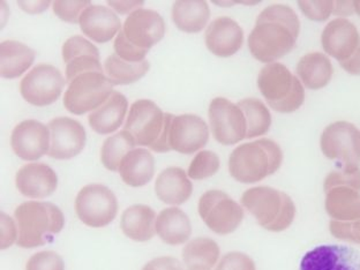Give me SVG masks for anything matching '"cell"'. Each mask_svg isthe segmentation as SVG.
I'll list each match as a JSON object with an SVG mask.
<instances>
[{
  "mask_svg": "<svg viewBox=\"0 0 360 270\" xmlns=\"http://www.w3.org/2000/svg\"><path fill=\"white\" fill-rule=\"evenodd\" d=\"M300 32V19L291 7L270 5L257 16L248 49L257 60L271 64L292 51Z\"/></svg>",
  "mask_w": 360,
  "mask_h": 270,
  "instance_id": "cell-1",
  "label": "cell"
},
{
  "mask_svg": "<svg viewBox=\"0 0 360 270\" xmlns=\"http://www.w3.org/2000/svg\"><path fill=\"white\" fill-rule=\"evenodd\" d=\"M165 35L163 18L156 11L139 8L127 16L113 48L124 60L140 63L146 60L151 46L161 42Z\"/></svg>",
  "mask_w": 360,
  "mask_h": 270,
  "instance_id": "cell-2",
  "label": "cell"
},
{
  "mask_svg": "<svg viewBox=\"0 0 360 270\" xmlns=\"http://www.w3.org/2000/svg\"><path fill=\"white\" fill-rule=\"evenodd\" d=\"M283 162L280 145L270 139L248 142L232 151L229 158V172L243 184L259 183L276 174Z\"/></svg>",
  "mask_w": 360,
  "mask_h": 270,
  "instance_id": "cell-3",
  "label": "cell"
},
{
  "mask_svg": "<svg viewBox=\"0 0 360 270\" xmlns=\"http://www.w3.org/2000/svg\"><path fill=\"white\" fill-rule=\"evenodd\" d=\"M18 224V241L21 248H35L50 244L64 229V214L51 202L28 201L14 212Z\"/></svg>",
  "mask_w": 360,
  "mask_h": 270,
  "instance_id": "cell-4",
  "label": "cell"
},
{
  "mask_svg": "<svg viewBox=\"0 0 360 270\" xmlns=\"http://www.w3.org/2000/svg\"><path fill=\"white\" fill-rule=\"evenodd\" d=\"M174 115L165 113L153 101L139 100L131 106L124 129L134 138L135 143L156 153L170 151L171 122Z\"/></svg>",
  "mask_w": 360,
  "mask_h": 270,
  "instance_id": "cell-5",
  "label": "cell"
},
{
  "mask_svg": "<svg viewBox=\"0 0 360 270\" xmlns=\"http://www.w3.org/2000/svg\"><path fill=\"white\" fill-rule=\"evenodd\" d=\"M241 206L268 231L289 229L296 217V205L288 194L273 187H252L241 195Z\"/></svg>",
  "mask_w": 360,
  "mask_h": 270,
  "instance_id": "cell-6",
  "label": "cell"
},
{
  "mask_svg": "<svg viewBox=\"0 0 360 270\" xmlns=\"http://www.w3.org/2000/svg\"><path fill=\"white\" fill-rule=\"evenodd\" d=\"M257 87L268 105L277 112L291 113L305 101L304 86L285 65L267 64L257 77Z\"/></svg>",
  "mask_w": 360,
  "mask_h": 270,
  "instance_id": "cell-7",
  "label": "cell"
},
{
  "mask_svg": "<svg viewBox=\"0 0 360 270\" xmlns=\"http://www.w3.org/2000/svg\"><path fill=\"white\" fill-rule=\"evenodd\" d=\"M115 84L101 72H88L75 77L65 91L64 106L68 111L81 116L93 112L105 103L113 93Z\"/></svg>",
  "mask_w": 360,
  "mask_h": 270,
  "instance_id": "cell-8",
  "label": "cell"
},
{
  "mask_svg": "<svg viewBox=\"0 0 360 270\" xmlns=\"http://www.w3.org/2000/svg\"><path fill=\"white\" fill-rule=\"evenodd\" d=\"M200 217L217 235H230L244 219V210L228 194L219 190L207 191L199 200Z\"/></svg>",
  "mask_w": 360,
  "mask_h": 270,
  "instance_id": "cell-9",
  "label": "cell"
},
{
  "mask_svg": "<svg viewBox=\"0 0 360 270\" xmlns=\"http://www.w3.org/2000/svg\"><path fill=\"white\" fill-rule=\"evenodd\" d=\"M75 212L81 222L87 226L104 228L116 219L118 201L108 187L101 184H90L77 194Z\"/></svg>",
  "mask_w": 360,
  "mask_h": 270,
  "instance_id": "cell-10",
  "label": "cell"
},
{
  "mask_svg": "<svg viewBox=\"0 0 360 270\" xmlns=\"http://www.w3.org/2000/svg\"><path fill=\"white\" fill-rule=\"evenodd\" d=\"M320 147L322 154L340 167H359L360 131L354 124L336 122L327 126L320 138Z\"/></svg>",
  "mask_w": 360,
  "mask_h": 270,
  "instance_id": "cell-11",
  "label": "cell"
},
{
  "mask_svg": "<svg viewBox=\"0 0 360 270\" xmlns=\"http://www.w3.org/2000/svg\"><path fill=\"white\" fill-rule=\"evenodd\" d=\"M64 86V77L58 68L39 64L21 80L20 93L32 105L48 106L58 100Z\"/></svg>",
  "mask_w": 360,
  "mask_h": 270,
  "instance_id": "cell-12",
  "label": "cell"
},
{
  "mask_svg": "<svg viewBox=\"0 0 360 270\" xmlns=\"http://www.w3.org/2000/svg\"><path fill=\"white\" fill-rule=\"evenodd\" d=\"M208 116L212 135L221 145H236L246 139L248 124L238 104L216 97L210 102Z\"/></svg>",
  "mask_w": 360,
  "mask_h": 270,
  "instance_id": "cell-13",
  "label": "cell"
},
{
  "mask_svg": "<svg viewBox=\"0 0 360 270\" xmlns=\"http://www.w3.org/2000/svg\"><path fill=\"white\" fill-rule=\"evenodd\" d=\"M50 149L48 156L56 160H71L86 147L87 134L84 126L68 117H58L49 122Z\"/></svg>",
  "mask_w": 360,
  "mask_h": 270,
  "instance_id": "cell-14",
  "label": "cell"
},
{
  "mask_svg": "<svg viewBox=\"0 0 360 270\" xmlns=\"http://www.w3.org/2000/svg\"><path fill=\"white\" fill-rule=\"evenodd\" d=\"M210 140V129L206 122L195 115L174 116L171 122V150L180 154L191 155L206 147Z\"/></svg>",
  "mask_w": 360,
  "mask_h": 270,
  "instance_id": "cell-15",
  "label": "cell"
},
{
  "mask_svg": "<svg viewBox=\"0 0 360 270\" xmlns=\"http://www.w3.org/2000/svg\"><path fill=\"white\" fill-rule=\"evenodd\" d=\"M50 129L37 120L20 122L11 135V147L23 161H37L50 149Z\"/></svg>",
  "mask_w": 360,
  "mask_h": 270,
  "instance_id": "cell-16",
  "label": "cell"
},
{
  "mask_svg": "<svg viewBox=\"0 0 360 270\" xmlns=\"http://www.w3.org/2000/svg\"><path fill=\"white\" fill-rule=\"evenodd\" d=\"M63 59L66 65L68 84L79 75L88 72L104 73L98 49L82 36H73L63 45Z\"/></svg>",
  "mask_w": 360,
  "mask_h": 270,
  "instance_id": "cell-17",
  "label": "cell"
},
{
  "mask_svg": "<svg viewBox=\"0 0 360 270\" xmlns=\"http://www.w3.org/2000/svg\"><path fill=\"white\" fill-rule=\"evenodd\" d=\"M357 252L345 245H321L307 252L300 270H359Z\"/></svg>",
  "mask_w": 360,
  "mask_h": 270,
  "instance_id": "cell-18",
  "label": "cell"
},
{
  "mask_svg": "<svg viewBox=\"0 0 360 270\" xmlns=\"http://www.w3.org/2000/svg\"><path fill=\"white\" fill-rule=\"evenodd\" d=\"M321 44L327 55L341 63L354 55L359 48L357 27L343 18L333 20L322 32Z\"/></svg>",
  "mask_w": 360,
  "mask_h": 270,
  "instance_id": "cell-19",
  "label": "cell"
},
{
  "mask_svg": "<svg viewBox=\"0 0 360 270\" xmlns=\"http://www.w3.org/2000/svg\"><path fill=\"white\" fill-rule=\"evenodd\" d=\"M206 45L212 55L229 58L240 50L244 32L235 20L221 16L214 20L206 30Z\"/></svg>",
  "mask_w": 360,
  "mask_h": 270,
  "instance_id": "cell-20",
  "label": "cell"
},
{
  "mask_svg": "<svg viewBox=\"0 0 360 270\" xmlns=\"http://www.w3.org/2000/svg\"><path fill=\"white\" fill-rule=\"evenodd\" d=\"M20 193L32 199H43L55 193L58 176L44 163H32L21 167L15 178Z\"/></svg>",
  "mask_w": 360,
  "mask_h": 270,
  "instance_id": "cell-21",
  "label": "cell"
},
{
  "mask_svg": "<svg viewBox=\"0 0 360 270\" xmlns=\"http://www.w3.org/2000/svg\"><path fill=\"white\" fill-rule=\"evenodd\" d=\"M81 30L94 42L106 43L122 30L120 18L111 8L90 5L79 19Z\"/></svg>",
  "mask_w": 360,
  "mask_h": 270,
  "instance_id": "cell-22",
  "label": "cell"
},
{
  "mask_svg": "<svg viewBox=\"0 0 360 270\" xmlns=\"http://www.w3.org/2000/svg\"><path fill=\"white\" fill-rule=\"evenodd\" d=\"M155 193L162 202L180 206L193 193V185L186 172L180 167H171L158 174L155 183Z\"/></svg>",
  "mask_w": 360,
  "mask_h": 270,
  "instance_id": "cell-23",
  "label": "cell"
},
{
  "mask_svg": "<svg viewBox=\"0 0 360 270\" xmlns=\"http://www.w3.org/2000/svg\"><path fill=\"white\" fill-rule=\"evenodd\" d=\"M127 109V98L120 91H113L105 103L90 112L88 117L90 127L97 134L105 135L116 132L125 120Z\"/></svg>",
  "mask_w": 360,
  "mask_h": 270,
  "instance_id": "cell-24",
  "label": "cell"
},
{
  "mask_svg": "<svg viewBox=\"0 0 360 270\" xmlns=\"http://www.w3.org/2000/svg\"><path fill=\"white\" fill-rule=\"evenodd\" d=\"M326 212L331 221L350 222L360 219V190L351 186H335L325 191Z\"/></svg>",
  "mask_w": 360,
  "mask_h": 270,
  "instance_id": "cell-25",
  "label": "cell"
},
{
  "mask_svg": "<svg viewBox=\"0 0 360 270\" xmlns=\"http://www.w3.org/2000/svg\"><path fill=\"white\" fill-rule=\"evenodd\" d=\"M156 233L165 244H185L192 235V225L188 216L177 207L165 208L156 219Z\"/></svg>",
  "mask_w": 360,
  "mask_h": 270,
  "instance_id": "cell-26",
  "label": "cell"
},
{
  "mask_svg": "<svg viewBox=\"0 0 360 270\" xmlns=\"http://www.w3.org/2000/svg\"><path fill=\"white\" fill-rule=\"evenodd\" d=\"M120 228L132 240H150L156 233V212L145 205L131 206L122 212Z\"/></svg>",
  "mask_w": 360,
  "mask_h": 270,
  "instance_id": "cell-27",
  "label": "cell"
},
{
  "mask_svg": "<svg viewBox=\"0 0 360 270\" xmlns=\"http://www.w3.org/2000/svg\"><path fill=\"white\" fill-rule=\"evenodd\" d=\"M118 172L126 185L145 186L154 177V158L147 149H133L122 160Z\"/></svg>",
  "mask_w": 360,
  "mask_h": 270,
  "instance_id": "cell-28",
  "label": "cell"
},
{
  "mask_svg": "<svg viewBox=\"0 0 360 270\" xmlns=\"http://www.w3.org/2000/svg\"><path fill=\"white\" fill-rule=\"evenodd\" d=\"M334 68L330 59L321 52L307 53L297 65V75L304 87L311 90L321 89L330 82Z\"/></svg>",
  "mask_w": 360,
  "mask_h": 270,
  "instance_id": "cell-29",
  "label": "cell"
},
{
  "mask_svg": "<svg viewBox=\"0 0 360 270\" xmlns=\"http://www.w3.org/2000/svg\"><path fill=\"white\" fill-rule=\"evenodd\" d=\"M35 51L23 43L4 41L0 44V77L16 79L30 70Z\"/></svg>",
  "mask_w": 360,
  "mask_h": 270,
  "instance_id": "cell-30",
  "label": "cell"
},
{
  "mask_svg": "<svg viewBox=\"0 0 360 270\" xmlns=\"http://www.w3.org/2000/svg\"><path fill=\"white\" fill-rule=\"evenodd\" d=\"M210 10L206 1H176L172 20L178 30L188 34L200 32L210 21Z\"/></svg>",
  "mask_w": 360,
  "mask_h": 270,
  "instance_id": "cell-31",
  "label": "cell"
},
{
  "mask_svg": "<svg viewBox=\"0 0 360 270\" xmlns=\"http://www.w3.org/2000/svg\"><path fill=\"white\" fill-rule=\"evenodd\" d=\"M149 68V61L129 63L120 58L116 53L109 56L104 63V73L115 86L134 84L147 75Z\"/></svg>",
  "mask_w": 360,
  "mask_h": 270,
  "instance_id": "cell-32",
  "label": "cell"
},
{
  "mask_svg": "<svg viewBox=\"0 0 360 270\" xmlns=\"http://www.w3.org/2000/svg\"><path fill=\"white\" fill-rule=\"evenodd\" d=\"M219 245L210 238H195L183 250V260L187 269L195 267L212 269L219 259Z\"/></svg>",
  "mask_w": 360,
  "mask_h": 270,
  "instance_id": "cell-33",
  "label": "cell"
},
{
  "mask_svg": "<svg viewBox=\"0 0 360 270\" xmlns=\"http://www.w3.org/2000/svg\"><path fill=\"white\" fill-rule=\"evenodd\" d=\"M248 124L246 139L264 135L271 126V115L266 104L257 98H245L238 103Z\"/></svg>",
  "mask_w": 360,
  "mask_h": 270,
  "instance_id": "cell-34",
  "label": "cell"
},
{
  "mask_svg": "<svg viewBox=\"0 0 360 270\" xmlns=\"http://www.w3.org/2000/svg\"><path fill=\"white\" fill-rule=\"evenodd\" d=\"M135 140L127 131L118 132L104 141L101 150L102 165L110 171L120 170L126 155L134 148Z\"/></svg>",
  "mask_w": 360,
  "mask_h": 270,
  "instance_id": "cell-35",
  "label": "cell"
},
{
  "mask_svg": "<svg viewBox=\"0 0 360 270\" xmlns=\"http://www.w3.org/2000/svg\"><path fill=\"white\" fill-rule=\"evenodd\" d=\"M221 163L215 153L210 150H201L196 154L188 167V177L194 180L207 179L217 174Z\"/></svg>",
  "mask_w": 360,
  "mask_h": 270,
  "instance_id": "cell-36",
  "label": "cell"
},
{
  "mask_svg": "<svg viewBox=\"0 0 360 270\" xmlns=\"http://www.w3.org/2000/svg\"><path fill=\"white\" fill-rule=\"evenodd\" d=\"M335 186H351L360 190V167H340L326 177L323 190Z\"/></svg>",
  "mask_w": 360,
  "mask_h": 270,
  "instance_id": "cell-37",
  "label": "cell"
},
{
  "mask_svg": "<svg viewBox=\"0 0 360 270\" xmlns=\"http://www.w3.org/2000/svg\"><path fill=\"white\" fill-rule=\"evenodd\" d=\"M26 270H65L64 260L56 252H39L30 257Z\"/></svg>",
  "mask_w": 360,
  "mask_h": 270,
  "instance_id": "cell-38",
  "label": "cell"
},
{
  "mask_svg": "<svg viewBox=\"0 0 360 270\" xmlns=\"http://www.w3.org/2000/svg\"><path fill=\"white\" fill-rule=\"evenodd\" d=\"M90 5V1H55L53 12L65 22L77 23L82 12Z\"/></svg>",
  "mask_w": 360,
  "mask_h": 270,
  "instance_id": "cell-39",
  "label": "cell"
},
{
  "mask_svg": "<svg viewBox=\"0 0 360 270\" xmlns=\"http://www.w3.org/2000/svg\"><path fill=\"white\" fill-rule=\"evenodd\" d=\"M298 6L306 18L322 22L334 12L335 1H298Z\"/></svg>",
  "mask_w": 360,
  "mask_h": 270,
  "instance_id": "cell-40",
  "label": "cell"
},
{
  "mask_svg": "<svg viewBox=\"0 0 360 270\" xmlns=\"http://www.w3.org/2000/svg\"><path fill=\"white\" fill-rule=\"evenodd\" d=\"M329 230L336 239L360 245V219L350 222L330 221Z\"/></svg>",
  "mask_w": 360,
  "mask_h": 270,
  "instance_id": "cell-41",
  "label": "cell"
},
{
  "mask_svg": "<svg viewBox=\"0 0 360 270\" xmlns=\"http://www.w3.org/2000/svg\"><path fill=\"white\" fill-rule=\"evenodd\" d=\"M215 270H257L255 261L241 252H230L219 260Z\"/></svg>",
  "mask_w": 360,
  "mask_h": 270,
  "instance_id": "cell-42",
  "label": "cell"
},
{
  "mask_svg": "<svg viewBox=\"0 0 360 270\" xmlns=\"http://www.w3.org/2000/svg\"><path fill=\"white\" fill-rule=\"evenodd\" d=\"M1 219V241H0V248L6 250L11 248L12 245L18 241V231H16L15 223L10 216L6 215L5 212H1L0 215Z\"/></svg>",
  "mask_w": 360,
  "mask_h": 270,
  "instance_id": "cell-43",
  "label": "cell"
},
{
  "mask_svg": "<svg viewBox=\"0 0 360 270\" xmlns=\"http://www.w3.org/2000/svg\"><path fill=\"white\" fill-rule=\"evenodd\" d=\"M142 270H184L179 261L174 257H162L149 261Z\"/></svg>",
  "mask_w": 360,
  "mask_h": 270,
  "instance_id": "cell-44",
  "label": "cell"
},
{
  "mask_svg": "<svg viewBox=\"0 0 360 270\" xmlns=\"http://www.w3.org/2000/svg\"><path fill=\"white\" fill-rule=\"evenodd\" d=\"M109 6L120 14H131L143 6V1H108Z\"/></svg>",
  "mask_w": 360,
  "mask_h": 270,
  "instance_id": "cell-45",
  "label": "cell"
},
{
  "mask_svg": "<svg viewBox=\"0 0 360 270\" xmlns=\"http://www.w3.org/2000/svg\"><path fill=\"white\" fill-rule=\"evenodd\" d=\"M340 65L349 75H360V46L354 51V55L341 61Z\"/></svg>",
  "mask_w": 360,
  "mask_h": 270,
  "instance_id": "cell-46",
  "label": "cell"
},
{
  "mask_svg": "<svg viewBox=\"0 0 360 270\" xmlns=\"http://www.w3.org/2000/svg\"><path fill=\"white\" fill-rule=\"evenodd\" d=\"M19 6L27 13H42L50 6V1H19Z\"/></svg>",
  "mask_w": 360,
  "mask_h": 270,
  "instance_id": "cell-47",
  "label": "cell"
},
{
  "mask_svg": "<svg viewBox=\"0 0 360 270\" xmlns=\"http://www.w3.org/2000/svg\"><path fill=\"white\" fill-rule=\"evenodd\" d=\"M354 13V1H335L333 14L338 16H349Z\"/></svg>",
  "mask_w": 360,
  "mask_h": 270,
  "instance_id": "cell-48",
  "label": "cell"
},
{
  "mask_svg": "<svg viewBox=\"0 0 360 270\" xmlns=\"http://www.w3.org/2000/svg\"><path fill=\"white\" fill-rule=\"evenodd\" d=\"M354 12L360 16V1H354Z\"/></svg>",
  "mask_w": 360,
  "mask_h": 270,
  "instance_id": "cell-49",
  "label": "cell"
},
{
  "mask_svg": "<svg viewBox=\"0 0 360 270\" xmlns=\"http://www.w3.org/2000/svg\"><path fill=\"white\" fill-rule=\"evenodd\" d=\"M188 270H210L207 269V268H202V267H195V268H191V269Z\"/></svg>",
  "mask_w": 360,
  "mask_h": 270,
  "instance_id": "cell-50",
  "label": "cell"
},
{
  "mask_svg": "<svg viewBox=\"0 0 360 270\" xmlns=\"http://www.w3.org/2000/svg\"><path fill=\"white\" fill-rule=\"evenodd\" d=\"M359 270H360V264H359Z\"/></svg>",
  "mask_w": 360,
  "mask_h": 270,
  "instance_id": "cell-51",
  "label": "cell"
}]
</instances>
